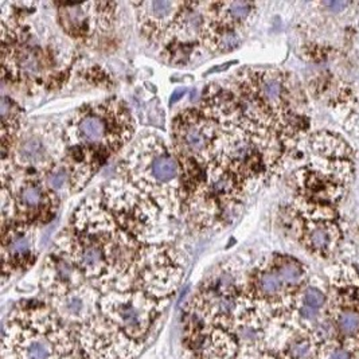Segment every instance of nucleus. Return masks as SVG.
<instances>
[{
    "instance_id": "obj_1",
    "label": "nucleus",
    "mask_w": 359,
    "mask_h": 359,
    "mask_svg": "<svg viewBox=\"0 0 359 359\" xmlns=\"http://www.w3.org/2000/svg\"><path fill=\"white\" fill-rule=\"evenodd\" d=\"M142 246L96 198L82 201L72 215L70 228L55 241V248L70 256L101 294L133 290L135 264Z\"/></svg>"
},
{
    "instance_id": "obj_2",
    "label": "nucleus",
    "mask_w": 359,
    "mask_h": 359,
    "mask_svg": "<svg viewBox=\"0 0 359 359\" xmlns=\"http://www.w3.org/2000/svg\"><path fill=\"white\" fill-rule=\"evenodd\" d=\"M120 180L149 198L170 218L186 206V172L175 148L158 136L135 142L117 167Z\"/></svg>"
},
{
    "instance_id": "obj_3",
    "label": "nucleus",
    "mask_w": 359,
    "mask_h": 359,
    "mask_svg": "<svg viewBox=\"0 0 359 359\" xmlns=\"http://www.w3.org/2000/svg\"><path fill=\"white\" fill-rule=\"evenodd\" d=\"M69 327L51 307H20L10 316L3 338V359H64L74 350Z\"/></svg>"
},
{
    "instance_id": "obj_4",
    "label": "nucleus",
    "mask_w": 359,
    "mask_h": 359,
    "mask_svg": "<svg viewBox=\"0 0 359 359\" xmlns=\"http://www.w3.org/2000/svg\"><path fill=\"white\" fill-rule=\"evenodd\" d=\"M64 131L69 147L85 148L105 161L131 142L135 123L126 102L107 98L83 105Z\"/></svg>"
},
{
    "instance_id": "obj_5",
    "label": "nucleus",
    "mask_w": 359,
    "mask_h": 359,
    "mask_svg": "<svg viewBox=\"0 0 359 359\" xmlns=\"http://www.w3.org/2000/svg\"><path fill=\"white\" fill-rule=\"evenodd\" d=\"M101 202L117 225L140 244L159 245L171 238V218L130 183L120 178L109 182Z\"/></svg>"
},
{
    "instance_id": "obj_6",
    "label": "nucleus",
    "mask_w": 359,
    "mask_h": 359,
    "mask_svg": "<svg viewBox=\"0 0 359 359\" xmlns=\"http://www.w3.org/2000/svg\"><path fill=\"white\" fill-rule=\"evenodd\" d=\"M10 161H1V189L8 193L14 208V222L39 226L54 217L60 198L45 184L41 174L20 171Z\"/></svg>"
},
{
    "instance_id": "obj_7",
    "label": "nucleus",
    "mask_w": 359,
    "mask_h": 359,
    "mask_svg": "<svg viewBox=\"0 0 359 359\" xmlns=\"http://www.w3.org/2000/svg\"><path fill=\"white\" fill-rule=\"evenodd\" d=\"M168 302L139 290L111 291L101 294L100 313L126 337L143 343Z\"/></svg>"
},
{
    "instance_id": "obj_8",
    "label": "nucleus",
    "mask_w": 359,
    "mask_h": 359,
    "mask_svg": "<svg viewBox=\"0 0 359 359\" xmlns=\"http://www.w3.org/2000/svg\"><path fill=\"white\" fill-rule=\"evenodd\" d=\"M183 266L180 255L168 244L143 245L135 264L133 290L170 300L180 288Z\"/></svg>"
},
{
    "instance_id": "obj_9",
    "label": "nucleus",
    "mask_w": 359,
    "mask_h": 359,
    "mask_svg": "<svg viewBox=\"0 0 359 359\" xmlns=\"http://www.w3.org/2000/svg\"><path fill=\"white\" fill-rule=\"evenodd\" d=\"M67 151L65 131L55 124H41L25 128L11 148L8 156L15 168L25 172L42 174L65 158Z\"/></svg>"
},
{
    "instance_id": "obj_10",
    "label": "nucleus",
    "mask_w": 359,
    "mask_h": 359,
    "mask_svg": "<svg viewBox=\"0 0 359 359\" xmlns=\"http://www.w3.org/2000/svg\"><path fill=\"white\" fill-rule=\"evenodd\" d=\"M219 126L201 108H187L172 121V147L182 162L206 167L212 161Z\"/></svg>"
},
{
    "instance_id": "obj_11",
    "label": "nucleus",
    "mask_w": 359,
    "mask_h": 359,
    "mask_svg": "<svg viewBox=\"0 0 359 359\" xmlns=\"http://www.w3.org/2000/svg\"><path fill=\"white\" fill-rule=\"evenodd\" d=\"M57 19L62 32L80 42H90L114 26L117 4L111 1L58 3Z\"/></svg>"
},
{
    "instance_id": "obj_12",
    "label": "nucleus",
    "mask_w": 359,
    "mask_h": 359,
    "mask_svg": "<svg viewBox=\"0 0 359 359\" xmlns=\"http://www.w3.org/2000/svg\"><path fill=\"white\" fill-rule=\"evenodd\" d=\"M77 334L85 359H133L143 348V343L126 337L101 313L77 328Z\"/></svg>"
},
{
    "instance_id": "obj_13",
    "label": "nucleus",
    "mask_w": 359,
    "mask_h": 359,
    "mask_svg": "<svg viewBox=\"0 0 359 359\" xmlns=\"http://www.w3.org/2000/svg\"><path fill=\"white\" fill-rule=\"evenodd\" d=\"M299 238L311 253L330 256L341 237L338 225L334 222V212L330 205L302 201Z\"/></svg>"
},
{
    "instance_id": "obj_14",
    "label": "nucleus",
    "mask_w": 359,
    "mask_h": 359,
    "mask_svg": "<svg viewBox=\"0 0 359 359\" xmlns=\"http://www.w3.org/2000/svg\"><path fill=\"white\" fill-rule=\"evenodd\" d=\"M36 226L11 222L1 226L3 281L27 271L36 260Z\"/></svg>"
},
{
    "instance_id": "obj_15",
    "label": "nucleus",
    "mask_w": 359,
    "mask_h": 359,
    "mask_svg": "<svg viewBox=\"0 0 359 359\" xmlns=\"http://www.w3.org/2000/svg\"><path fill=\"white\" fill-rule=\"evenodd\" d=\"M133 7L142 35L152 45L165 48L171 41V34L182 11L183 1L149 0L133 3Z\"/></svg>"
},
{
    "instance_id": "obj_16",
    "label": "nucleus",
    "mask_w": 359,
    "mask_h": 359,
    "mask_svg": "<svg viewBox=\"0 0 359 359\" xmlns=\"http://www.w3.org/2000/svg\"><path fill=\"white\" fill-rule=\"evenodd\" d=\"M100 299L97 288L85 283L66 294L50 297V307L66 326L80 328L100 313Z\"/></svg>"
},
{
    "instance_id": "obj_17",
    "label": "nucleus",
    "mask_w": 359,
    "mask_h": 359,
    "mask_svg": "<svg viewBox=\"0 0 359 359\" xmlns=\"http://www.w3.org/2000/svg\"><path fill=\"white\" fill-rule=\"evenodd\" d=\"M88 283L76 262L58 248L45 259L41 272V288L50 297L66 294Z\"/></svg>"
},
{
    "instance_id": "obj_18",
    "label": "nucleus",
    "mask_w": 359,
    "mask_h": 359,
    "mask_svg": "<svg viewBox=\"0 0 359 359\" xmlns=\"http://www.w3.org/2000/svg\"><path fill=\"white\" fill-rule=\"evenodd\" d=\"M209 22V3L183 1L182 11L175 22L168 45L177 43L193 48L203 46V39L208 33Z\"/></svg>"
},
{
    "instance_id": "obj_19",
    "label": "nucleus",
    "mask_w": 359,
    "mask_h": 359,
    "mask_svg": "<svg viewBox=\"0 0 359 359\" xmlns=\"http://www.w3.org/2000/svg\"><path fill=\"white\" fill-rule=\"evenodd\" d=\"M212 20L224 29L244 33L256 20L259 7L253 1L229 0L209 3Z\"/></svg>"
},
{
    "instance_id": "obj_20",
    "label": "nucleus",
    "mask_w": 359,
    "mask_h": 359,
    "mask_svg": "<svg viewBox=\"0 0 359 359\" xmlns=\"http://www.w3.org/2000/svg\"><path fill=\"white\" fill-rule=\"evenodd\" d=\"M198 359H237L240 343L225 327L214 326L196 350Z\"/></svg>"
},
{
    "instance_id": "obj_21",
    "label": "nucleus",
    "mask_w": 359,
    "mask_h": 359,
    "mask_svg": "<svg viewBox=\"0 0 359 359\" xmlns=\"http://www.w3.org/2000/svg\"><path fill=\"white\" fill-rule=\"evenodd\" d=\"M26 128L23 114L15 101L4 96L1 100V159H6L19 135Z\"/></svg>"
},
{
    "instance_id": "obj_22",
    "label": "nucleus",
    "mask_w": 359,
    "mask_h": 359,
    "mask_svg": "<svg viewBox=\"0 0 359 359\" xmlns=\"http://www.w3.org/2000/svg\"><path fill=\"white\" fill-rule=\"evenodd\" d=\"M278 276L284 281L285 287L292 292L297 294L306 283V268L300 262H297L294 257L290 256H275L271 259Z\"/></svg>"
},
{
    "instance_id": "obj_23",
    "label": "nucleus",
    "mask_w": 359,
    "mask_h": 359,
    "mask_svg": "<svg viewBox=\"0 0 359 359\" xmlns=\"http://www.w3.org/2000/svg\"><path fill=\"white\" fill-rule=\"evenodd\" d=\"M41 177L45 182V184L58 198L76 193L74 178H73L72 170L69 168L65 159L51 165L50 168L41 174Z\"/></svg>"
},
{
    "instance_id": "obj_24",
    "label": "nucleus",
    "mask_w": 359,
    "mask_h": 359,
    "mask_svg": "<svg viewBox=\"0 0 359 359\" xmlns=\"http://www.w3.org/2000/svg\"><path fill=\"white\" fill-rule=\"evenodd\" d=\"M284 359H313V338L311 335L297 334L285 344Z\"/></svg>"
},
{
    "instance_id": "obj_25",
    "label": "nucleus",
    "mask_w": 359,
    "mask_h": 359,
    "mask_svg": "<svg viewBox=\"0 0 359 359\" xmlns=\"http://www.w3.org/2000/svg\"><path fill=\"white\" fill-rule=\"evenodd\" d=\"M335 326L338 334L344 338H353L359 334V310L355 307H344L337 313Z\"/></svg>"
},
{
    "instance_id": "obj_26",
    "label": "nucleus",
    "mask_w": 359,
    "mask_h": 359,
    "mask_svg": "<svg viewBox=\"0 0 359 359\" xmlns=\"http://www.w3.org/2000/svg\"><path fill=\"white\" fill-rule=\"evenodd\" d=\"M296 302L313 310L323 311L327 304V296L323 290L316 285H304L296 294Z\"/></svg>"
},
{
    "instance_id": "obj_27",
    "label": "nucleus",
    "mask_w": 359,
    "mask_h": 359,
    "mask_svg": "<svg viewBox=\"0 0 359 359\" xmlns=\"http://www.w3.org/2000/svg\"><path fill=\"white\" fill-rule=\"evenodd\" d=\"M337 334L338 330L335 326V322L330 319H322L311 330V337L319 342H330L337 337Z\"/></svg>"
},
{
    "instance_id": "obj_28",
    "label": "nucleus",
    "mask_w": 359,
    "mask_h": 359,
    "mask_svg": "<svg viewBox=\"0 0 359 359\" xmlns=\"http://www.w3.org/2000/svg\"><path fill=\"white\" fill-rule=\"evenodd\" d=\"M327 359H354V357H353V353L348 348L337 346V347H332L330 350Z\"/></svg>"
},
{
    "instance_id": "obj_29",
    "label": "nucleus",
    "mask_w": 359,
    "mask_h": 359,
    "mask_svg": "<svg viewBox=\"0 0 359 359\" xmlns=\"http://www.w3.org/2000/svg\"><path fill=\"white\" fill-rule=\"evenodd\" d=\"M323 6L328 8L330 11H332V13H342L348 7V3H346V1H335L334 0V1L323 3Z\"/></svg>"
},
{
    "instance_id": "obj_30",
    "label": "nucleus",
    "mask_w": 359,
    "mask_h": 359,
    "mask_svg": "<svg viewBox=\"0 0 359 359\" xmlns=\"http://www.w3.org/2000/svg\"><path fill=\"white\" fill-rule=\"evenodd\" d=\"M64 359H73V358H72V357H70V355H67V357H65V358H64Z\"/></svg>"
}]
</instances>
